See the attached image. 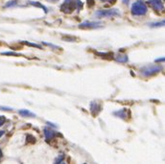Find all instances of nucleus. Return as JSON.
<instances>
[{
  "instance_id": "23",
  "label": "nucleus",
  "mask_w": 165,
  "mask_h": 164,
  "mask_svg": "<svg viewBox=\"0 0 165 164\" xmlns=\"http://www.w3.org/2000/svg\"><path fill=\"white\" fill-rule=\"evenodd\" d=\"M0 109H2V111H13V108H5V107H0Z\"/></svg>"
},
{
  "instance_id": "26",
  "label": "nucleus",
  "mask_w": 165,
  "mask_h": 164,
  "mask_svg": "<svg viewBox=\"0 0 165 164\" xmlns=\"http://www.w3.org/2000/svg\"><path fill=\"white\" fill-rule=\"evenodd\" d=\"M50 1H56V0H50Z\"/></svg>"
},
{
  "instance_id": "6",
  "label": "nucleus",
  "mask_w": 165,
  "mask_h": 164,
  "mask_svg": "<svg viewBox=\"0 0 165 164\" xmlns=\"http://www.w3.org/2000/svg\"><path fill=\"white\" fill-rule=\"evenodd\" d=\"M130 113L131 112L128 111L127 108H122V109H119V111H117L115 112H113V115H115V116H117V117H119L123 120H127L130 117Z\"/></svg>"
},
{
  "instance_id": "13",
  "label": "nucleus",
  "mask_w": 165,
  "mask_h": 164,
  "mask_svg": "<svg viewBox=\"0 0 165 164\" xmlns=\"http://www.w3.org/2000/svg\"><path fill=\"white\" fill-rule=\"evenodd\" d=\"M22 43H24V44H26L28 46H31V47H35V48H39L41 49V46L39 45V44H36V43H32V42H28V41H23Z\"/></svg>"
},
{
  "instance_id": "7",
  "label": "nucleus",
  "mask_w": 165,
  "mask_h": 164,
  "mask_svg": "<svg viewBox=\"0 0 165 164\" xmlns=\"http://www.w3.org/2000/svg\"><path fill=\"white\" fill-rule=\"evenodd\" d=\"M101 109H102L101 105L97 103V102H91L90 103V111L94 116H96L101 111Z\"/></svg>"
},
{
  "instance_id": "18",
  "label": "nucleus",
  "mask_w": 165,
  "mask_h": 164,
  "mask_svg": "<svg viewBox=\"0 0 165 164\" xmlns=\"http://www.w3.org/2000/svg\"><path fill=\"white\" fill-rule=\"evenodd\" d=\"M63 159H64V155H60V156H59V158H57V160L55 161L54 164H61V162L63 161Z\"/></svg>"
},
{
  "instance_id": "5",
  "label": "nucleus",
  "mask_w": 165,
  "mask_h": 164,
  "mask_svg": "<svg viewBox=\"0 0 165 164\" xmlns=\"http://www.w3.org/2000/svg\"><path fill=\"white\" fill-rule=\"evenodd\" d=\"M102 26V23L99 21H85V22L79 24L80 29H96Z\"/></svg>"
},
{
  "instance_id": "17",
  "label": "nucleus",
  "mask_w": 165,
  "mask_h": 164,
  "mask_svg": "<svg viewBox=\"0 0 165 164\" xmlns=\"http://www.w3.org/2000/svg\"><path fill=\"white\" fill-rule=\"evenodd\" d=\"M16 4V0H13V1H10V2L7 3V4L5 5V7H6V8H9V7L14 6Z\"/></svg>"
},
{
  "instance_id": "27",
  "label": "nucleus",
  "mask_w": 165,
  "mask_h": 164,
  "mask_svg": "<svg viewBox=\"0 0 165 164\" xmlns=\"http://www.w3.org/2000/svg\"><path fill=\"white\" fill-rule=\"evenodd\" d=\"M63 164H64V163H63Z\"/></svg>"
},
{
  "instance_id": "12",
  "label": "nucleus",
  "mask_w": 165,
  "mask_h": 164,
  "mask_svg": "<svg viewBox=\"0 0 165 164\" xmlns=\"http://www.w3.org/2000/svg\"><path fill=\"white\" fill-rule=\"evenodd\" d=\"M29 4H31L33 6H35V7H39V8H41L43 11H44L45 13H47V8L45 6H43L42 4H40V3L39 2H35V1H29Z\"/></svg>"
},
{
  "instance_id": "2",
  "label": "nucleus",
  "mask_w": 165,
  "mask_h": 164,
  "mask_svg": "<svg viewBox=\"0 0 165 164\" xmlns=\"http://www.w3.org/2000/svg\"><path fill=\"white\" fill-rule=\"evenodd\" d=\"M95 16L98 18L104 17H113L120 16V12L118 9H108V10H99L95 12Z\"/></svg>"
},
{
  "instance_id": "20",
  "label": "nucleus",
  "mask_w": 165,
  "mask_h": 164,
  "mask_svg": "<svg viewBox=\"0 0 165 164\" xmlns=\"http://www.w3.org/2000/svg\"><path fill=\"white\" fill-rule=\"evenodd\" d=\"M43 44H45V45H48L50 47H52V48H55V49H61L60 47L59 46H56V45H53V44H51V43H47V42H43Z\"/></svg>"
},
{
  "instance_id": "15",
  "label": "nucleus",
  "mask_w": 165,
  "mask_h": 164,
  "mask_svg": "<svg viewBox=\"0 0 165 164\" xmlns=\"http://www.w3.org/2000/svg\"><path fill=\"white\" fill-rule=\"evenodd\" d=\"M150 27H160V26H164V20H162L161 22H156V23H151L149 24Z\"/></svg>"
},
{
  "instance_id": "10",
  "label": "nucleus",
  "mask_w": 165,
  "mask_h": 164,
  "mask_svg": "<svg viewBox=\"0 0 165 164\" xmlns=\"http://www.w3.org/2000/svg\"><path fill=\"white\" fill-rule=\"evenodd\" d=\"M44 135H45L46 140L49 141L51 138H53L55 135H56V133H55V132H53L52 130L48 129V128H45L44 129Z\"/></svg>"
},
{
  "instance_id": "1",
  "label": "nucleus",
  "mask_w": 165,
  "mask_h": 164,
  "mask_svg": "<svg viewBox=\"0 0 165 164\" xmlns=\"http://www.w3.org/2000/svg\"><path fill=\"white\" fill-rule=\"evenodd\" d=\"M147 6H146L145 2L142 0H137L135 1L133 5H131V12L134 16H144L147 13Z\"/></svg>"
},
{
  "instance_id": "8",
  "label": "nucleus",
  "mask_w": 165,
  "mask_h": 164,
  "mask_svg": "<svg viewBox=\"0 0 165 164\" xmlns=\"http://www.w3.org/2000/svg\"><path fill=\"white\" fill-rule=\"evenodd\" d=\"M149 2L156 11H162L164 9V5L161 0H149Z\"/></svg>"
},
{
  "instance_id": "16",
  "label": "nucleus",
  "mask_w": 165,
  "mask_h": 164,
  "mask_svg": "<svg viewBox=\"0 0 165 164\" xmlns=\"http://www.w3.org/2000/svg\"><path fill=\"white\" fill-rule=\"evenodd\" d=\"M35 143L36 142V138L35 137H33L32 135H27V143Z\"/></svg>"
},
{
  "instance_id": "14",
  "label": "nucleus",
  "mask_w": 165,
  "mask_h": 164,
  "mask_svg": "<svg viewBox=\"0 0 165 164\" xmlns=\"http://www.w3.org/2000/svg\"><path fill=\"white\" fill-rule=\"evenodd\" d=\"M1 55H5V56H16V57L21 56L20 54H17V53L12 52V51H9V52H3V53H1Z\"/></svg>"
},
{
  "instance_id": "24",
  "label": "nucleus",
  "mask_w": 165,
  "mask_h": 164,
  "mask_svg": "<svg viewBox=\"0 0 165 164\" xmlns=\"http://www.w3.org/2000/svg\"><path fill=\"white\" fill-rule=\"evenodd\" d=\"M4 133H5L4 130H1V132H0V137H1V136L3 135V134H4Z\"/></svg>"
},
{
  "instance_id": "11",
  "label": "nucleus",
  "mask_w": 165,
  "mask_h": 164,
  "mask_svg": "<svg viewBox=\"0 0 165 164\" xmlns=\"http://www.w3.org/2000/svg\"><path fill=\"white\" fill-rule=\"evenodd\" d=\"M115 61H119V63H127L128 61V56L127 55H119L115 58Z\"/></svg>"
},
{
  "instance_id": "4",
  "label": "nucleus",
  "mask_w": 165,
  "mask_h": 164,
  "mask_svg": "<svg viewBox=\"0 0 165 164\" xmlns=\"http://www.w3.org/2000/svg\"><path fill=\"white\" fill-rule=\"evenodd\" d=\"M161 69H162V67L159 66V65H157V66L143 67L140 69V74L148 77V76H153V75L157 74V73H159L161 71Z\"/></svg>"
},
{
  "instance_id": "22",
  "label": "nucleus",
  "mask_w": 165,
  "mask_h": 164,
  "mask_svg": "<svg viewBox=\"0 0 165 164\" xmlns=\"http://www.w3.org/2000/svg\"><path fill=\"white\" fill-rule=\"evenodd\" d=\"M86 1H87V4H89V7L94 6V0H86Z\"/></svg>"
},
{
  "instance_id": "3",
  "label": "nucleus",
  "mask_w": 165,
  "mask_h": 164,
  "mask_svg": "<svg viewBox=\"0 0 165 164\" xmlns=\"http://www.w3.org/2000/svg\"><path fill=\"white\" fill-rule=\"evenodd\" d=\"M77 9V0H64L60 10L64 14H71Z\"/></svg>"
},
{
  "instance_id": "19",
  "label": "nucleus",
  "mask_w": 165,
  "mask_h": 164,
  "mask_svg": "<svg viewBox=\"0 0 165 164\" xmlns=\"http://www.w3.org/2000/svg\"><path fill=\"white\" fill-rule=\"evenodd\" d=\"M5 122H6V118L4 117V116L0 115V127L4 125V124H5Z\"/></svg>"
},
{
  "instance_id": "21",
  "label": "nucleus",
  "mask_w": 165,
  "mask_h": 164,
  "mask_svg": "<svg viewBox=\"0 0 165 164\" xmlns=\"http://www.w3.org/2000/svg\"><path fill=\"white\" fill-rule=\"evenodd\" d=\"M100 1H102V2H109V4H114V3L116 2V0H100Z\"/></svg>"
},
{
  "instance_id": "25",
  "label": "nucleus",
  "mask_w": 165,
  "mask_h": 164,
  "mask_svg": "<svg viewBox=\"0 0 165 164\" xmlns=\"http://www.w3.org/2000/svg\"><path fill=\"white\" fill-rule=\"evenodd\" d=\"M2 155H2V151H1V150H0V159H1V158H2Z\"/></svg>"
},
{
  "instance_id": "9",
  "label": "nucleus",
  "mask_w": 165,
  "mask_h": 164,
  "mask_svg": "<svg viewBox=\"0 0 165 164\" xmlns=\"http://www.w3.org/2000/svg\"><path fill=\"white\" fill-rule=\"evenodd\" d=\"M18 113L23 117H36V114L34 112L28 111V109H20V111H18Z\"/></svg>"
}]
</instances>
